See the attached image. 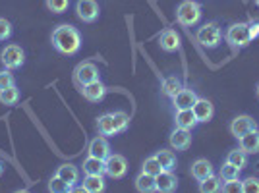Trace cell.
<instances>
[{"label": "cell", "mask_w": 259, "mask_h": 193, "mask_svg": "<svg viewBox=\"0 0 259 193\" xmlns=\"http://www.w3.org/2000/svg\"><path fill=\"white\" fill-rule=\"evenodd\" d=\"M12 35V25L6 18H0V41H6Z\"/></svg>", "instance_id": "cell-37"}, {"label": "cell", "mask_w": 259, "mask_h": 193, "mask_svg": "<svg viewBox=\"0 0 259 193\" xmlns=\"http://www.w3.org/2000/svg\"><path fill=\"white\" fill-rule=\"evenodd\" d=\"M201 16H203L201 6L197 2H194V0H184L182 4L176 8V20L184 27L197 25V23L201 22Z\"/></svg>", "instance_id": "cell-3"}, {"label": "cell", "mask_w": 259, "mask_h": 193, "mask_svg": "<svg viewBox=\"0 0 259 193\" xmlns=\"http://www.w3.org/2000/svg\"><path fill=\"white\" fill-rule=\"evenodd\" d=\"M83 172L91 176H105V161L97 157H87L83 161Z\"/></svg>", "instance_id": "cell-24"}, {"label": "cell", "mask_w": 259, "mask_h": 193, "mask_svg": "<svg viewBox=\"0 0 259 193\" xmlns=\"http://www.w3.org/2000/svg\"><path fill=\"white\" fill-rule=\"evenodd\" d=\"M2 172H4V164H2V161H0V176H2Z\"/></svg>", "instance_id": "cell-39"}, {"label": "cell", "mask_w": 259, "mask_h": 193, "mask_svg": "<svg viewBox=\"0 0 259 193\" xmlns=\"http://www.w3.org/2000/svg\"><path fill=\"white\" fill-rule=\"evenodd\" d=\"M159 44H161V49L164 53H174V51H178L180 49V37H178V33L174 31V29H164L161 33V37H159Z\"/></svg>", "instance_id": "cell-17"}, {"label": "cell", "mask_w": 259, "mask_h": 193, "mask_svg": "<svg viewBox=\"0 0 259 193\" xmlns=\"http://www.w3.org/2000/svg\"><path fill=\"white\" fill-rule=\"evenodd\" d=\"M141 172H147V174H151V176H157V174L162 172V166H161V162L157 161V157H149V159H145V162H143Z\"/></svg>", "instance_id": "cell-32"}, {"label": "cell", "mask_w": 259, "mask_h": 193, "mask_svg": "<svg viewBox=\"0 0 259 193\" xmlns=\"http://www.w3.org/2000/svg\"><path fill=\"white\" fill-rule=\"evenodd\" d=\"M227 162L234 164V166L240 168V170H244V168L248 166V153H244L242 149L230 151V153L227 155Z\"/></svg>", "instance_id": "cell-29"}, {"label": "cell", "mask_w": 259, "mask_h": 193, "mask_svg": "<svg viewBox=\"0 0 259 193\" xmlns=\"http://www.w3.org/2000/svg\"><path fill=\"white\" fill-rule=\"evenodd\" d=\"M182 87H184L182 81H180L176 75H168V77H164V79H162V93H164L166 96H170V99H172V96L176 95Z\"/></svg>", "instance_id": "cell-26"}, {"label": "cell", "mask_w": 259, "mask_h": 193, "mask_svg": "<svg viewBox=\"0 0 259 193\" xmlns=\"http://www.w3.org/2000/svg\"><path fill=\"white\" fill-rule=\"evenodd\" d=\"M221 191H225V193H240V191H242V180H240V178H236V180H227V182L223 183Z\"/></svg>", "instance_id": "cell-35"}, {"label": "cell", "mask_w": 259, "mask_h": 193, "mask_svg": "<svg viewBox=\"0 0 259 193\" xmlns=\"http://www.w3.org/2000/svg\"><path fill=\"white\" fill-rule=\"evenodd\" d=\"M174 122H176V128H184V129H194L195 126H197V118H195V114L192 108L176 110Z\"/></svg>", "instance_id": "cell-19"}, {"label": "cell", "mask_w": 259, "mask_h": 193, "mask_svg": "<svg viewBox=\"0 0 259 193\" xmlns=\"http://www.w3.org/2000/svg\"><path fill=\"white\" fill-rule=\"evenodd\" d=\"M0 60H2V64L6 66L8 70H18L25 62V53L22 51V46H18V44H8L2 51V54H0Z\"/></svg>", "instance_id": "cell-7"}, {"label": "cell", "mask_w": 259, "mask_h": 193, "mask_svg": "<svg viewBox=\"0 0 259 193\" xmlns=\"http://www.w3.org/2000/svg\"><path fill=\"white\" fill-rule=\"evenodd\" d=\"M251 129H257V122L251 118V116H248V114H240V116H236V118L230 122V133L236 139H240L242 135H246Z\"/></svg>", "instance_id": "cell-9"}, {"label": "cell", "mask_w": 259, "mask_h": 193, "mask_svg": "<svg viewBox=\"0 0 259 193\" xmlns=\"http://www.w3.org/2000/svg\"><path fill=\"white\" fill-rule=\"evenodd\" d=\"M70 6V0H47V8L54 14H64Z\"/></svg>", "instance_id": "cell-33"}, {"label": "cell", "mask_w": 259, "mask_h": 193, "mask_svg": "<svg viewBox=\"0 0 259 193\" xmlns=\"http://www.w3.org/2000/svg\"><path fill=\"white\" fill-rule=\"evenodd\" d=\"M99 75H101L99 68L93 62H81V64H77L76 72H74V77H76V81L81 87L91 83V81H97Z\"/></svg>", "instance_id": "cell-10"}, {"label": "cell", "mask_w": 259, "mask_h": 193, "mask_svg": "<svg viewBox=\"0 0 259 193\" xmlns=\"http://www.w3.org/2000/svg\"><path fill=\"white\" fill-rule=\"evenodd\" d=\"M195 39H197V43L201 44V46H205V49H217L221 44V41H223V31H221V27H219L217 22H207L197 29Z\"/></svg>", "instance_id": "cell-4"}, {"label": "cell", "mask_w": 259, "mask_h": 193, "mask_svg": "<svg viewBox=\"0 0 259 193\" xmlns=\"http://www.w3.org/2000/svg\"><path fill=\"white\" fill-rule=\"evenodd\" d=\"M107 91H108L107 85H103L101 79L91 81V83L83 85V89H81V93H83V96H85L89 103H99V101H103V96L107 95Z\"/></svg>", "instance_id": "cell-16"}, {"label": "cell", "mask_w": 259, "mask_h": 193, "mask_svg": "<svg viewBox=\"0 0 259 193\" xmlns=\"http://www.w3.org/2000/svg\"><path fill=\"white\" fill-rule=\"evenodd\" d=\"M242 193H259V178L249 176L242 180Z\"/></svg>", "instance_id": "cell-34"}, {"label": "cell", "mask_w": 259, "mask_h": 193, "mask_svg": "<svg viewBox=\"0 0 259 193\" xmlns=\"http://www.w3.org/2000/svg\"><path fill=\"white\" fill-rule=\"evenodd\" d=\"M249 35H251V41L255 39V37H259V22L255 20V22H249Z\"/></svg>", "instance_id": "cell-38"}, {"label": "cell", "mask_w": 259, "mask_h": 193, "mask_svg": "<svg viewBox=\"0 0 259 193\" xmlns=\"http://www.w3.org/2000/svg\"><path fill=\"white\" fill-rule=\"evenodd\" d=\"M225 41L232 49H244L251 43V35H249V25L244 22L232 23L225 33Z\"/></svg>", "instance_id": "cell-5"}, {"label": "cell", "mask_w": 259, "mask_h": 193, "mask_svg": "<svg viewBox=\"0 0 259 193\" xmlns=\"http://www.w3.org/2000/svg\"><path fill=\"white\" fill-rule=\"evenodd\" d=\"M56 176L62 178V180H64L68 185H72V187L79 182V170H77V166H74V164H62V166H58Z\"/></svg>", "instance_id": "cell-21"}, {"label": "cell", "mask_w": 259, "mask_h": 193, "mask_svg": "<svg viewBox=\"0 0 259 193\" xmlns=\"http://www.w3.org/2000/svg\"><path fill=\"white\" fill-rule=\"evenodd\" d=\"M157 161L161 162L162 170H174L176 168V155H174L172 151H166V149H161L157 151Z\"/></svg>", "instance_id": "cell-27"}, {"label": "cell", "mask_w": 259, "mask_h": 193, "mask_svg": "<svg viewBox=\"0 0 259 193\" xmlns=\"http://www.w3.org/2000/svg\"><path fill=\"white\" fill-rule=\"evenodd\" d=\"M255 4H257V6H259V0H255Z\"/></svg>", "instance_id": "cell-41"}, {"label": "cell", "mask_w": 259, "mask_h": 193, "mask_svg": "<svg viewBox=\"0 0 259 193\" xmlns=\"http://www.w3.org/2000/svg\"><path fill=\"white\" fill-rule=\"evenodd\" d=\"M128 172V161L122 157V155H108L105 159V174L112 180H120L124 178Z\"/></svg>", "instance_id": "cell-6"}, {"label": "cell", "mask_w": 259, "mask_h": 193, "mask_svg": "<svg viewBox=\"0 0 259 193\" xmlns=\"http://www.w3.org/2000/svg\"><path fill=\"white\" fill-rule=\"evenodd\" d=\"M240 149L248 155H255L259 153V129H251L246 135L240 137Z\"/></svg>", "instance_id": "cell-18"}, {"label": "cell", "mask_w": 259, "mask_h": 193, "mask_svg": "<svg viewBox=\"0 0 259 193\" xmlns=\"http://www.w3.org/2000/svg\"><path fill=\"white\" fill-rule=\"evenodd\" d=\"M192 145V129L176 128L170 133V147L176 151H186Z\"/></svg>", "instance_id": "cell-14"}, {"label": "cell", "mask_w": 259, "mask_h": 193, "mask_svg": "<svg viewBox=\"0 0 259 193\" xmlns=\"http://www.w3.org/2000/svg\"><path fill=\"white\" fill-rule=\"evenodd\" d=\"M130 124V116L122 110H116V112H110V114H103L99 116L97 120V129L101 135H116V133H122L128 129Z\"/></svg>", "instance_id": "cell-2"}, {"label": "cell", "mask_w": 259, "mask_h": 193, "mask_svg": "<svg viewBox=\"0 0 259 193\" xmlns=\"http://www.w3.org/2000/svg\"><path fill=\"white\" fill-rule=\"evenodd\" d=\"M136 189H138L140 193L157 191V185H155V176L147 174V172H141L140 176L136 178Z\"/></svg>", "instance_id": "cell-23"}, {"label": "cell", "mask_w": 259, "mask_h": 193, "mask_svg": "<svg viewBox=\"0 0 259 193\" xmlns=\"http://www.w3.org/2000/svg\"><path fill=\"white\" fill-rule=\"evenodd\" d=\"M81 189L89 193H99L105 191V178L103 176H91V174H85L83 182H81Z\"/></svg>", "instance_id": "cell-22"}, {"label": "cell", "mask_w": 259, "mask_h": 193, "mask_svg": "<svg viewBox=\"0 0 259 193\" xmlns=\"http://www.w3.org/2000/svg\"><path fill=\"white\" fill-rule=\"evenodd\" d=\"M87 153H89V157H97V159L105 161L108 155H110V145H108L107 135H97L95 139H91Z\"/></svg>", "instance_id": "cell-15"}, {"label": "cell", "mask_w": 259, "mask_h": 193, "mask_svg": "<svg viewBox=\"0 0 259 193\" xmlns=\"http://www.w3.org/2000/svg\"><path fill=\"white\" fill-rule=\"evenodd\" d=\"M51 41H53L54 49L60 54H66V56H74L81 49V35L74 25H68V23L58 25L54 29Z\"/></svg>", "instance_id": "cell-1"}, {"label": "cell", "mask_w": 259, "mask_h": 193, "mask_svg": "<svg viewBox=\"0 0 259 193\" xmlns=\"http://www.w3.org/2000/svg\"><path fill=\"white\" fill-rule=\"evenodd\" d=\"M215 172H213V166H211V162L207 161V159H197V161L192 164V176H194L197 182H203L205 178L209 176H213Z\"/></svg>", "instance_id": "cell-20"}, {"label": "cell", "mask_w": 259, "mask_h": 193, "mask_svg": "<svg viewBox=\"0 0 259 193\" xmlns=\"http://www.w3.org/2000/svg\"><path fill=\"white\" fill-rule=\"evenodd\" d=\"M221 187H223V180L215 174L205 178L203 182H199V191L201 193H217L221 191Z\"/></svg>", "instance_id": "cell-28"}, {"label": "cell", "mask_w": 259, "mask_h": 193, "mask_svg": "<svg viewBox=\"0 0 259 193\" xmlns=\"http://www.w3.org/2000/svg\"><path fill=\"white\" fill-rule=\"evenodd\" d=\"M255 91H257V96H259V85H257V89H255Z\"/></svg>", "instance_id": "cell-40"}, {"label": "cell", "mask_w": 259, "mask_h": 193, "mask_svg": "<svg viewBox=\"0 0 259 193\" xmlns=\"http://www.w3.org/2000/svg\"><path fill=\"white\" fill-rule=\"evenodd\" d=\"M195 118H197V124H203V122H211L213 120V114H215V108H213V103L207 101V99H199L195 101V105L192 107Z\"/></svg>", "instance_id": "cell-12"}, {"label": "cell", "mask_w": 259, "mask_h": 193, "mask_svg": "<svg viewBox=\"0 0 259 193\" xmlns=\"http://www.w3.org/2000/svg\"><path fill=\"white\" fill-rule=\"evenodd\" d=\"M74 187L72 185H68V183L62 180V178H58L56 174H54L53 178H51V182H49V191H53V193H68V191H72Z\"/></svg>", "instance_id": "cell-30"}, {"label": "cell", "mask_w": 259, "mask_h": 193, "mask_svg": "<svg viewBox=\"0 0 259 193\" xmlns=\"http://www.w3.org/2000/svg\"><path fill=\"white\" fill-rule=\"evenodd\" d=\"M99 4L97 0H77L76 4V14L81 22L93 23L99 18Z\"/></svg>", "instance_id": "cell-8"}, {"label": "cell", "mask_w": 259, "mask_h": 193, "mask_svg": "<svg viewBox=\"0 0 259 193\" xmlns=\"http://www.w3.org/2000/svg\"><path fill=\"white\" fill-rule=\"evenodd\" d=\"M236 178H240V168H236L230 162H225L221 166V180L227 182V180H236Z\"/></svg>", "instance_id": "cell-31"}, {"label": "cell", "mask_w": 259, "mask_h": 193, "mask_svg": "<svg viewBox=\"0 0 259 193\" xmlns=\"http://www.w3.org/2000/svg\"><path fill=\"white\" fill-rule=\"evenodd\" d=\"M18 101H20V89L16 85L6 87V89L0 91V103H2V105L14 107V105H18Z\"/></svg>", "instance_id": "cell-25"}, {"label": "cell", "mask_w": 259, "mask_h": 193, "mask_svg": "<svg viewBox=\"0 0 259 193\" xmlns=\"http://www.w3.org/2000/svg\"><path fill=\"white\" fill-rule=\"evenodd\" d=\"M12 85H16V79H14V74L6 68V70L0 72V91L6 89V87H12Z\"/></svg>", "instance_id": "cell-36"}, {"label": "cell", "mask_w": 259, "mask_h": 193, "mask_svg": "<svg viewBox=\"0 0 259 193\" xmlns=\"http://www.w3.org/2000/svg\"><path fill=\"white\" fill-rule=\"evenodd\" d=\"M155 185H157V191L170 193L178 187V178L172 170H162L161 174L155 176Z\"/></svg>", "instance_id": "cell-11"}, {"label": "cell", "mask_w": 259, "mask_h": 193, "mask_svg": "<svg viewBox=\"0 0 259 193\" xmlns=\"http://www.w3.org/2000/svg\"><path fill=\"white\" fill-rule=\"evenodd\" d=\"M197 101V95H195L194 89L190 87H182L176 95L172 96V105L176 110H186V108H192Z\"/></svg>", "instance_id": "cell-13"}]
</instances>
